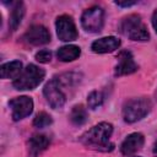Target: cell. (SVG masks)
Wrapping results in <instances>:
<instances>
[{
	"instance_id": "obj_1",
	"label": "cell",
	"mask_w": 157,
	"mask_h": 157,
	"mask_svg": "<svg viewBox=\"0 0 157 157\" xmlns=\"http://www.w3.org/2000/svg\"><path fill=\"white\" fill-rule=\"evenodd\" d=\"M113 132V126L109 123H99L86 131L81 137V142L91 148L99 151H112L114 145L109 142V137Z\"/></svg>"
},
{
	"instance_id": "obj_2",
	"label": "cell",
	"mask_w": 157,
	"mask_h": 157,
	"mask_svg": "<svg viewBox=\"0 0 157 157\" xmlns=\"http://www.w3.org/2000/svg\"><path fill=\"white\" fill-rule=\"evenodd\" d=\"M44 78V70L34 64L27 65V67L21 72V75L13 80L12 85L16 90H33Z\"/></svg>"
},
{
	"instance_id": "obj_3",
	"label": "cell",
	"mask_w": 157,
	"mask_h": 157,
	"mask_svg": "<svg viewBox=\"0 0 157 157\" xmlns=\"http://www.w3.org/2000/svg\"><path fill=\"white\" fill-rule=\"evenodd\" d=\"M151 101L146 97L132 98L123 108V118L126 123H135L142 119L151 110Z\"/></svg>"
},
{
	"instance_id": "obj_4",
	"label": "cell",
	"mask_w": 157,
	"mask_h": 157,
	"mask_svg": "<svg viewBox=\"0 0 157 157\" xmlns=\"http://www.w3.org/2000/svg\"><path fill=\"white\" fill-rule=\"evenodd\" d=\"M120 29L132 40H147L150 38L146 26L142 23L140 16L137 15H130L125 17L121 22Z\"/></svg>"
},
{
	"instance_id": "obj_5",
	"label": "cell",
	"mask_w": 157,
	"mask_h": 157,
	"mask_svg": "<svg viewBox=\"0 0 157 157\" xmlns=\"http://www.w3.org/2000/svg\"><path fill=\"white\" fill-rule=\"evenodd\" d=\"M103 18H104V12L101 7L93 6L87 9L81 17V25L85 31L96 33L102 29L103 26Z\"/></svg>"
},
{
	"instance_id": "obj_6",
	"label": "cell",
	"mask_w": 157,
	"mask_h": 157,
	"mask_svg": "<svg viewBox=\"0 0 157 157\" xmlns=\"http://www.w3.org/2000/svg\"><path fill=\"white\" fill-rule=\"evenodd\" d=\"M56 33L60 40L63 42H71L77 38V29L72 21V18L67 15L59 16L56 18Z\"/></svg>"
},
{
	"instance_id": "obj_7",
	"label": "cell",
	"mask_w": 157,
	"mask_h": 157,
	"mask_svg": "<svg viewBox=\"0 0 157 157\" xmlns=\"http://www.w3.org/2000/svg\"><path fill=\"white\" fill-rule=\"evenodd\" d=\"M43 92H44V96L52 108L56 109V108H61L64 105L66 97H65V93L63 92V90L60 87V82L58 80L49 81L44 86Z\"/></svg>"
},
{
	"instance_id": "obj_8",
	"label": "cell",
	"mask_w": 157,
	"mask_h": 157,
	"mask_svg": "<svg viewBox=\"0 0 157 157\" xmlns=\"http://www.w3.org/2000/svg\"><path fill=\"white\" fill-rule=\"evenodd\" d=\"M9 107L12 112V119L20 120L29 115L33 110V101L27 96H21L11 99L9 102Z\"/></svg>"
},
{
	"instance_id": "obj_9",
	"label": "cell",
	"mask_w": 157,
	"mask_h": 157,
	"mask_svg": "<svg viewBox=\"0 0 157 157\" xmlns=\"http://www.w3.org/2000/svg\"><path fill=\"white\" fill-rule=\"evenodd\" d=\"M23 39L31 45H42L50 40V33L44 26L34 25L27 29V32L23 34Z\"/></svg>"
},
{
	"instance_id": "obj_10",
	"label": "cell",
	"mask_w": 157,
	"mask_h": 157,
	"mask_svg": "<svg viewBox=\"0 0 157 157\" xmlns=\"http://www.w3.org/2000/svg\"><path fill=\"white\" fill-rule=\"evenodd\" d=\"M119 63L115 67V75L117 76H123V75H129L132 74L137 70V65L134 61V58L130 52L123 50L118 55Z\"/></svg>"
},
{
	"instance_id": "obj_11",
	"label": "cell",
	"mask_w": 157,
	"mask_h": 157,
	"mask_svg": "<svg viewBox=\"0 0 157 157\" xmlns=\"http://www.w3.org/2000/svg\"><path fill=\"white\" fill-rule=\"evenodd\" d=\"M120 45V40L115 37H103V38H99L97 40H94L91 45V49L94 52V53H99V54H103V53H110V52H114L115 49H118Z\"/></svg>"
},
{
	"instance_id": "obj_12",
	"label": "cell",
	"mask_w": 157,
	"mask_h": 157,
	"mask_svg": "<svg viewBox=\"0 0 157 157\" xmlns=\"http://www.w3.org/2000/svg\"><path fill=\"white\" fill-rule=\"evenodd\" d=\"M144 145V136L140 132H134L130 134L121 144V153L125 156H130L132 153H135L137 150H140Z\"/></svg>"
},
{
	"instance_id": "obj_13",
	"label": "cell",
	"mask_w": 157,
	"mask_h": 157,
	"mask_svg": "<svg viewBox=\"0 0 157 157\" xmlns=\"http://www.w3.org/2000/svg\"><path fill=\"white\" fill-rule=\"evenodd\" d=\"M48 146L49 139L45 135H33L28 142V157H38Z\"/></svg>"
},
{
	"instance_id": "obj_14",
	"label": "cell",
	"mask_w": 157,
	"mask_h": 157,
	"mask_svg": "<svg viewBox=\"0 0 157 157\" xmlns=\"http://www.w3.org/2000/svg\"><path fill=\"white\" fill-rule=\"evenodd\" d=\"M22 72V63L18 60L6 63L1 66L0 74L2 78H17Z\"/></svg>"
},
{
	"instance_id": "obj_15",
	"label": "cell",
	"mask_w": 157,
	"mask_h": 157,
	"mask_svg": "<svg viewBox=\"0 0 157 157\" xmlns=\"http://www.w3.org/2000/svg\"><path fill=\"white\" fill-rule=\"evenodd\" d=\"M81 54V50L77 45H72V44H69V45H64L61 48L58 49V59L61 60V61H72L75 59H77Z\"/></svg>"
},
{
	"instance_id": "obj_16",
	"label": "cell",
	"mask_w": 157,
	"mask_h": 157,
	"mask_svg": "<svg viewBox=\"0 0 157 157\" xmlns=\"http://www.w3.org/2000/svg\"><path fill=\"white\" fill-rule=\"evenodd\" d=\"M25 15V6L21 1H17L13 4V7L11 10L10 13V20H9V26L11 28V31H16L17 27L20 26L22 17Z\"/></svg>"
},
{
	"instance_id": "obj_17",
	"label": "cell",
	"mask_w": 157,
	"mask_h": 157,
	"mask_svg": "<svg viewBox=\"0 0 157 157\" xmlns=\"http://www.w3.org/2000/svg\"><path fill=\"white\" fill-rule=\"evenodd\" d=\"M70 119H71V121L74 124L81 125L87 120V110L82 105H75L72 108V110H71Z\"/></svg>"
},
{
	"instance_id": "obj_18",
	"label": "cell",
	"mask_w": 157,
	"mask_h": 157,
	"mask_svg": "<svg viewBox=\"0 0 157 157\" xmlns=\"http://www.w3.org/2000/svg\"><path fill=\"white\" fill-rule=\"evenodd\" d=\"M52 117L48 114V113H45V112H39L37 115H36V118H34V120H33V125L36 126V128H45V126H48V125H50L52 124Z\"/></svg>"
},
{
	"instance_id": "obj_19",
	"label": "cell",
	"mask_w": 157,
	"mask_h": 157,
	"mask_svg": "<svg viewBox=\"0 0 157 157\" xmlns=\"http://www.w3.org/2000/svg\"><path fill=\"white\" fill-rule=\"evenodd\" d=\"M103 103V94L102 92H98V91H93L88 94L87 97V104L91 109H96L98 108L101 104Z\"/></svg>"
},
{
	"instance_id": "obj_20",
	"label": "cell",
	"mask_w": 157,
	"mask_h": 157,
	"mask_svg": "<svg viewBox=\"0 0 157 157\" xmlns=\"http://www.w3.org/2000/svg\"><path fill=\"white\" fill-rule=\"evenodd\" d=\"M36 59L39 61V63H43V64H47L52 60V53L47 49H43V50H39L37 54H36Z\"/></svg>"
},
{
	"instance_id": "obj_21",
	"label": "cell",
	"mask_w": 157,
	"mask_h": 157,
	"mask_svg": "<svg viewBox=\"0 0 157 157\" xmlns=\"http://www.w3.org/2000/svg\"><path fill=\"white\" fill-rule=\"evenodd\" d=\"M115 4H117L118 6L126 7V6H132V5H135L136 1H124V2H121V1H115Z\"/></svg>"
},
{
	"instance_id": "obj_22",
	"label": "cell",
	"mask_w": 157,
	"mask_h": 157,
	"mask_svg": "<svg viewBox=\"0 0 157 157\" xmlns=\"http://www.w3.org/2000/svg\"><path fill=\"white\" fill-rule=\"evenodd\" d=\"M152 26H153V28H155V31L157 32V10L153 12V15H152Z\"/></svg>"
},
{
	"instance_id": "obj_23",
	"label": "cell",
	"mask_w": 157,
	"mask_h": 157,
	"mask_svg": "<svg viewBox=\"0 0 157 157\" xmlns=\"http://www.w3.org/2000/svg\"><path fill=\"white\" fill-rule=\"evenodd\" d=\"M153 152L155 153H157V142L155 144V146H153Z\"/></svg>"
},
{
	"instance_id": "obj_24",
	"label": "cell",
	"mask_w": 157,
	"mask_h": 157,
	"mask_svg": "<svg viewBox=\"0 0 157 157\" xmlns=\"http://www.w3.org/2000/svg\"><path fill=\"white\" fill-rule=\"evenodd\" d=\"M155 97H156V99H157V90H156V93H155Z\"/></svg>"
}]
</instances>
